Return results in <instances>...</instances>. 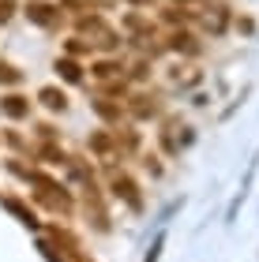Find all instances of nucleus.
I'll return each mask as SVG.
<instances>
[{
    "mask_svg": "<svg viewBox=\"0 0 259 262\" xmlns=\"http://www.w3.org/2000/svg\"><path fill=\"white\" fill-rule=\"evenodd\" d=\"M30 184H34V202H38V206H45L49 213H61V217H72L75 199H72V191H68L64 184H56L53 176H45L38 169L30 172Z\"/></svg>",
    "mask_w": 259,
    "mask_h": 262,
    "instance_id": "f257e3e1",
    "label": "nucleus"
},
{
    "mask_svg": "<svg viewBox=\"0 0 259 262\" xmlns=\"http://www.w3.org/2000/svg\"><path fill=\"white\" fill-rule=\"evenodd\" d=\"M38 101H42L49 113H64V109H68V94L56 90V86H42V90H38Z\"/></svg>",
    "mask_w": 259,
    "mask_h": 262,
    "instance_id": "9d476101",
    "label": "nucleus"
},
{
    "mask_svg": "<svg viewBox=\"0 0 259 262\" xmlns=\"http://www.w3.org/2000/svg\"><path fill=\"white\" fill-rule=\"evenodd\" d=\"M11 11H15V0H0V23H8Z\"/></svg>",
    "mask_w": 259,
    "mask_h": 262,
    "instance_id": "2eb2a0df",
    "label": "nucleus"
},
{
    "mask_svg": "<svg viewBox=\"0 0 259 262\" xmlns=\"http://www.w3.org/2000/svg\"><path fill=\"white\" fill-rule=\"evenodd\" d=\"M90 150L98 154V158H113V154H116V139H113V131H109V127H98V131L90 135Z\"/></svg>",
    "mask_w": 259,
    "mask_h": 262,
    "instance_id": "0eeeda50",
    "label": "nucleus"
},
{
    "mask_svg": "<svg viewBox=\"0 0 259 262\" xmlns=\"http://www.w3.org/2000/svg\"><path fill=\"white\" fill-rule=\"evenodd\" d=\"M0 82H4V86H19V82H23V71H19L15 64L0 60Z\"/></svg>",
    "mask_w": 259,
    "mask_h": 262,
    "instance_id": "f8f14e48",
    "label": "nucleus"
},
{
    "mask_svg": "<svg viewBox=\"0 0 259 262\" xmlns=\"http://www.w3.org/2000/svg\"><path fill=\"white\" fill-rule=\"evenodd\" d=\"M128 113H132L135 120H150V116H158V101L147 98V94H132V98H128Z\"/></svg>",
    "mask_w": 259,
    "mask_h": 262,
    "instance_id": "423d86ee",
    "label": "nucleus"
},
{
    "mask_svg": "<svg viewBox=\"0 0 259 262\" xmlns=\"http://www.w3.org/2000/svg\"><path fill=\"white\" fill-rule=\"evenodd\" d=\"M27 19L38 27H56L61 23V4H45V0H30L27 4Z\"/></svg>",
    "mask_w": 259,
    "mask_h": 262,
    "instance_id": "20e7f679",
    "label": "nucleus"
},
{
    "mask_svg": "<svg viewBox=\"0 0 259 262\" xmlns=\"http://www.w3.org/2000/svg\"><path fill=\"white\" fill-rule=\"evenodd\" d=\"M90 105H94V113H98L105 124H121V116H124L121 101H113V98H94Z\"/></svg>",
    "mask_w": 259,
    "mask_h": 262,
    "instance_id": "1a4fd4ad",
    "label": "nucleus"
},
{
    "mask_svg": "<svg viewBox=\"0 0 259 262\" xmlns=\"http://www.w3.org/2000/svg\"><path fill=\"white\" fill-rule=\"evenodd\" d=\"M0 113L8 120H23V116H30V98H23V94H0Z\"/></svg>",
    "mask_w": 259,
    "mask_h": 262,
    "instance_id": "39448f33",
    "label": "nucleus"
},
{
    "mask_svg": "<svg viewBox=\"0 0 259 262\" xmlns=\"http://www.w3.org/2000/svg\"><path fill=\"white\" fill-rule=\"evenodd\" d=\"M53 71H56L64 82H72V86H79V82H83V64L72 60V56H61V60L53 64Z\"/></svg>",
    "mask_w": 259,
    "mask_h": 262,
    "instance_id": "6e6552de",
    "label": "nucleus"
},
{
    "mask_svg": "<svg viewBox=\"0 0 259 262\" xmlns=\"http://www.w3.org/2000/svg\"><path fill=\"white\" fill-rule=\"evenodd\" d=\"M207 30H214V34L226 30V8H214V15H207Z\"/></svg>",
    "mask_w": 259,
    "mask_h": 262,
    "instance_id": "4468645a",
    "label": "nucleus"
},
{
    "mask_svg": "<svg viewBox=\"0 0 259 262\" xmlns=\"http://www.w3.org/2000/svg\"><path fill=\"white\" fill-rule=\"evenodd\" d=\"M8 210H11V213H19V217H23V225L38 229V217H34V210H27V206H23L19 199H8Z\"/></svg>",
    "mask_w": 259,
    "mask_h": 262,
    "instance_id": "ddd939ff",
    "label": "nucleus"
},
{
    "mask_svg": "<svg viewBox=\"0 0 259 262\" xmlns=\"http://www.w3.org/2000/svg\"><path fill=\"white\" fill-rule=\"evenodd\" d=\"M79 34H87L90 45H98V49H116V41H121L102 15H79Z\"/></svg>",
    "mask_w": 259,
    "mask_h": 262,
    "instance_id": "f03ea898",
    "label": "nucleus"
},
{
    "mask_svg": "<svg viewBox=\"0 0 259 262\" xmlns=\"http://www.w3.org/2000/svg\"><path fill=\"white\" fill-rule=\"evenodd\" d=\"M90 75L98 82H109V79H124V64L121 60H98L90 68Z\"/></svg>",
    "mask_w": 259,
    "mask_h": 262,
    "instance_id": "9b49d317",
    "label": "nucleus"
},
{
    "mask_svg": "<svg viewBox=\"0 0 259 262\" xmlns=\"http://www.w3.org/2000/svg\"><path fill=\"white\" fill-rule=\"evenodd\" d=\"M109 191H113V199H121L128 210H135V213L143 210V195H139V184H135L124 169H113V172H109Z\"/></svg>",
    "mask_w": 259,
    "mask_h": 262,
    "instance_id": "7ed1b4c3",
    "label": "nucleus"
}]
</instances>
